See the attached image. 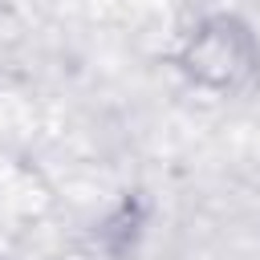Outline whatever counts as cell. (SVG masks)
<instances>
[{
	"mask_svg": "<svg viewBox=\"0 0 260 260\" xmlns=\"http://www.w3.org/2000/svg\"><path fill=\"white\" fill-rule=\"evenodd\" d=\"M179 61L191 81L207 89H236L256 69V41L236 16H211L191 32Z\"/></svg>",
	"mask_w": 260,
	"mask_h": 260,
	"instance_id": "obj_1",
	"label": "cell"
}]
</instances>
